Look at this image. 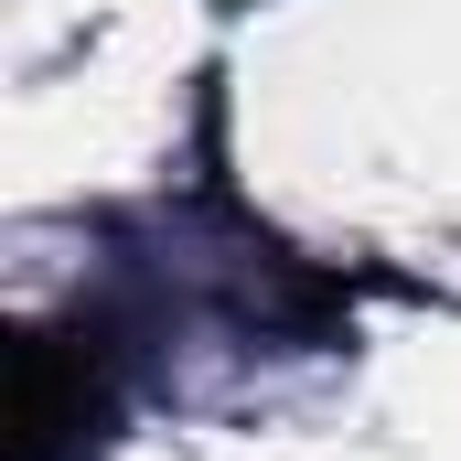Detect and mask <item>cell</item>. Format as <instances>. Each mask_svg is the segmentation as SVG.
Instances as JSON below:
<instances>
[{
    "label": "cell",
    "mask_w": 461,
    "mask_h": 461,
    "mask_svg": "<svg viewBox=\"0 0 461 461\" xmlns=\"http://www.w3.org/2000/svg\"><path fill=\"white\" fill-rule=\"evenodd\" d=\"M65 429H86V365L32 333L22 365H11V461H54Z\"/></svg>",
    "instance_id": "1"
}]
</instances>
